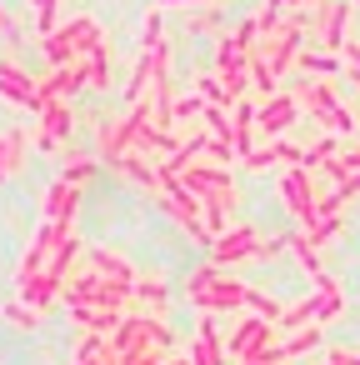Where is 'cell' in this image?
Masks as SVG:
<instances>
[{
    "mask_svg": "<svg viewBox=\"0 0 360 365\" xmlns=\"http://www.w3.org/2000/svg\"><path fill=\"white\" fill-rule=\"evenodd\" d=\"M230 150H235V160L255 150V96L230 106Z\"/></svg>",
    "mask_w": 360,
    "mask_h": 365,
    "instance_id": "ac0fdd59",
    "label": "cell"
},
{
    "mask_svg": "<svg viewBox=\"0 0 360 365\" xmlns=\"http://www.w3.org/2000/svg\"><path fill=\"white\" fill-rule=\"evenodd\" d=\"M185 360H190V365H225V345H220L215 315H200V325H195V335H190V345H185Z\"/></svg>",
    "mask_w": 360,
    "mask_h": 365,
    "instance_id": "2e32d148",
    "label": "cell"
},
{
    "mask_svg": "<svg viewBox=\"0 0 360 365\" xmlns=\"http://www.w3.org/2000/svg\"><path fill=\"white\" fill-rule=\"evenodd\" d=\"M255 245H260V230L255 225H230V230H220L215 235V245H210V265H240V260H255Z\"/></svg>",
    "mask_w": 360,
    "mask_h": 365,
    "instance_id": "7c38bea8",
    "label": "cell"
},
{
    "mask_svg": "<svg viewBox=\"0 0 360 365\" xmlns=\"http://www.w3.org/2000/svg\"><path fill=\"white\" fill-rule=\"evenodd\" d=\"M26 145H31L26 125H6V130H0V185L26 170Z\"/></svg>",
    "mask_w": 360,
    "mask_h": 365,
    "instance_id": "e0dca14e",
    "label": "cell"
},
{
    "mask_svg": "<svg viewBox=\"0 0 360 365\" xmlns=\"http://www.w3.org/2000/svg\"><path fill=\"white\" fill-rule=\"evenodd\" d=\"M190 31H200V36H205V31H215V11H205V16H195V21H190Z\"/></svg>",
    "mask_w": 360,
    "mask_h": 365,
    "instance_id": "836d02e7",
    "label": "cell"
},
{
    "mask_svg": "<svg viewBox=\"0 0 360 365\" xmlns=\"http://www.w3.org/2000/svg\"><path fill=\"white\" fill-rule=\"evenodd\" d=\"M240 310H245V315H260V320H280V310H285V305H280V300H275L270 290H255V285H250V290H245V305H240Z\"/></svg>",
    "mask_w": 360,
    "mask_h": 365,
    "instance_id": "d4e9b609",
    "label": "cell"
},
{
    "mask_svg": "<svg viewBox=\"0 0 360 365\" xmlns=\"http://www.w3.org/2000/svg\"><path fill=\"white\" fill-rule=\"evenodd\" d=\"M155 46H165V16H160V6H150L145 26H140V51H155Z\"/></svg>",
    "mask_w": 360,
    "mask_h": 365,
    "instance_id": "83f0119b",
    "label": "cell"
},
{
    "mask_svg": "<svg viewBox=\"0 0 360 365\" xmlns=\"http://www.w3.org/2000/svg\"><path fill=\"white\" fill-rule=\"evenodd\" d=\"M81 270H91V275H101V280H115V285H135V265H130V255H120V250H106V245H81V260H76Z\"/></svg>",
    "mask_w": 360,
    "mask_h": 365,
    "instance_id": "4fadbf2b",
    "label": "cell"
},
{
    "mask_svg": "<svg viewBox=\"0 0 360 365\" xmlns=\"http://www.w3.org/2000/svg\"><path fill=\"white\" fill-rule=\"evenodd\" d=\"M205 106H215V110H225V96H220V81H215V71L210 76H195V86H190Z\"/></svg>",
    "mask_w": 360,
    "mask_h": 365,
    "instance_id": "f1b7e54d",
    "label": "cell"
},
{
    "mask_svg": "<svg viewBox=\"0 0 360 365\" xmlns=\"http://www.w3.org/2000/svg\"><path fill=\"white\" fill-rule=\"evenodd\" d=\"M41 6H46V0H26V16H36Z\"/></svg>",
    "mask_w": 360,
    "mask_h": 365,
    "instance_id": "d590c367",
    "label": "cell"
},
{
    "mask_svg": "<svg viewBox=\"0 0 360 365\" xmlns=\"http://www.w3.org/2000/svg\"><path fill=\"white\" fill-rule=\"evenodd\" d=\"M0 320H6L11 330H41L46 325V310H36L26 300H6V305H0Z\"/></svg>",
    "mask_w": 360,
    "mask_h": 365,
    "instance_id": "7402d4cb",
    "label": "cell"
},
{
    "mask_svg": "<svg viewBox=\"0 0 360 365\" xmlns=\"http://www.w3.org/2000/svg\"><path fill=\"white\" fill-rule=\"evenodd\" d=\"M170 115H175V130H180V125H200V115H205V101H200L195 91H185V96H175Z\"/></svg>",
    "mask_w": 360,
    "mask_h": 365,
    "instance_id": "484cf974",
    "label": "cell"
},
{
    "mask_svg": "<svg viewBox=\"0 0 360 365\" xmlns=\"http://www.w3.org/2000/svg\"><path fill=\"white\" fill-rule=\"evenodd\" d=\"M305 26H310V16L305 11H290L275 31H265L260 41H255V51H250V61H245V81H250V96L255 101H265V96H275L280 86H285V76L295 71V61H300V41H305Z\"/></svg>",
    "mask_w": 360,
    "mask_h": 365,
    "instance_id": "6da1fadb",
    "label": "cell"
},
{
    "mask_svg": "<svg viewBox=\"0 0 360 365\" xmlns=\"http://www.w3.org/2000/svg\"><path fill=\"white\" fill-rule=\"evenodd\" d=\"M355 130H360V110H355Z\"/></svg>",
    "mask_w": 360,
    "mask_h": 365,
    "instance_id": "f35d334b",
    "label": "cell"
},
{
    "mask_svg": "<svg viewBox=\"0 0 360 365\" xmlns=\"http://www.w3.org/2000/svg\"><path fill=\"white\" fill-rule=\"evenodd\" d=\"M345 6H350V11H360V0H345Z\"/></svg>",
    "mask_w": 360,
    "mask_h": 365,
    "instance_id": "74e56055",
    "label": "cell"
},
{
    "mask_svg": "<svg viewBox=\"0 0 360 365\" xmlns=\"http://www.w3.org/2000/svg\"><path fill=\"white\" fill-rule=\"evenodd\" d=\"M76 91H86V61L71 66H46V76H36V101H71Z\"/></svg>",
    "mask_w": 360,
    "mask_h": 365,
    "instance_id": "8fae6325",
    "label": "cell"
},
{
    "mask_svg": "<svg viewBox=\"0 0 360 365\" xmlns=\"http://www.w3.org/2000/svg\"><path fill=\"white\" fill-rule=\"evenodd\" d=\"M245 280L230 275L225 265H200L190 280H185V300L200 310V315H240L245 305Z\"/></svg>",
    "mask_w": 360,
    "mask_h": 365,
    "instance_id": "7a4b0ae2",
    "label": "cell"
},
{
    "mask_svg": "<svg viewBox=\"0 0 360 365\" xmlns=\"http://www.w3.org/2000/svg\"><path fill=\"white\" fill-rule=\"evenodd\" d=\"M300 120V106H295V96L280 86L275 96H265V101H255V145L260 140H280V135H290V125Z\"/></svg>",
    "mask_w": 360,
    "mask_h": 365,
    "instance_id": "9c48e42d",
    "label": "cell"
},
{
    "mask_svg": "<svg viewBox=\"0 0 360 365\" xmlns=\"http://www.w3.org/2000/svg\"><path fill=\"white\" fill-rule=\"evenodd\" d=\"M71 125H76L71 101H46V106L36 110V125H26V130H31V145H36V150L61 155V145L71 140Z\"/></svg>",
    "mask_w": 360,
    "mask_h": 365,
    "instance_id": "ba28073f",
    "label": "cell"
},
{
    "mask_svg": "<svg viewBox=\"0 0 360 365\" xmlns=\"http://www.w3.org/2000/svg\"><path fill=\"white\" fill-rule=\"evenodd\" d=\"M106 170H115L120 180H130V185H135V190H145L150 200L160 195V170H155V160H150V155H140V150H125V155H120V160H110Z\"/></svg>",
    "mask_w": 360,
    "mask_h": 365,
    "instance_id": "9a60e30c",
    "label": "cell"
},
{
    "mask_svg": "<svg viewBox=\"0 0 360 365\" xmlns=\"http://www.w3.org/2000/svg\"><path fill=\"white\" fill-rule=\"evenodd\" d=\"M320 365H360V350H345V345H330L320 355Z\"/></svg>",
    "mask_w": 360,
    "mask_h": 365,
    "instance_id": "1f68e13d",
    "label": "cell"
},
{
    "mask_svg": "<svg viewBox=\"0 0 360 365\" xmlns=\"http://www.w3.org/2000/svg\"><path fill=\"white\" fill-rule=\"evenodd\" d=\"M340 315H345V285L335 280V285L325 290V300H320V310H315L310 325H330V320H340Z\"/></svg>",
    "mask_w": 360,
    "mask_h": 365,
    "instance_id": "4316f807",
    "label": "cell"
},
{
    "mask_svg": "<svg viewBox=\"0 0 360 365\" xmlns=\"http://www.w3.org/2000/svg\"><path fill=\"white\" fill-rule=\"evenodd\" d=\"M106 31H101V21L96 16H71V21H61L51 36H41V51H46V66H71V61H86V51L101 41Z\"/></svg>",
    "mask_w": 360,
    "mask_h": 365,
    "instance_id": "3957f363",
    "label": "cell"
},
{
    "mask_svg": "<svg viewBox=\"0 0 360 365\" xmlns=\"http://www.w3.org/2000/svg\"><path fill=\"white\" fill-rule=\"evenodd\" d=\"M340 235H345V215L310 220V225H300V230H295V240H300V245H310V250H320V245H330V240H340Z\"/></svg>",
    "mask_w": 360,
    "mask_h": 365,
    "instance_id": "44dd1931",
    "label": "cell"
},
{
    "mask_svg": "<svg viewBox=\"0 0 360 365\" xmlns=\"http://www.w3.org/2000/svg\"><path fill=\"white\" fill-rule=\"evenodd\" d=\"M115 81H110V41L101 36L91 51H86V91H96V96H106Z\"/></svg>",
    "mask_w": 360,
    "mask_h": 365,
    "instance_id": "ffe728a7",
    "label": "cell"
},
{
    "mask_svg": "<svg viewBox=\"0 0 360 365\" xmlns=\"http://www.w3.org/2000/svg\"><path fill=\"white\" fill-rule=\"evenodd\" d=\"M310 51H325V56H340V46L350 41V6L345 0H320L310 11Z\"/></svg>",
    "mask_w": 360,
    "mask_h": 365,
    "instance_id": "52a82bcc",
    "label": "cell"
},
{
    "mask_svg": "<svg viewBox=\"0 0 360 365\" xmlns=\"http://www.w3.org/2000/svg\"><path fill=\"white\" fill-rule=\"evenodd\" d=\"M76 210H81V185L51 180V185L41 190V220H51V225H76Z\"/></svg>",
    "mask_w": 360,
    "mask_h": 365,
    "instance_id": "5bb4252c",
    "label": "cell"
},
{
    "mask_svg": "<svg viewBox=\"0 0 360 365\" xmlns=\"http://www.w3.org/2000/svg\"><path fill=\"white\" fill-rule=\"evenodd\" d=\"M285 250H290V255H295V260H300V270H305V275H310V280H315V275H320V270H325V265H320V250H310V245H300V240H295V235H290V245H285Z\"/></svg>",
    "mask_w": 360,
    "mask_h": 365,
    "instance_id": "f546056e",
    "label": "cell"
},
{
    "mask_svg": "<svg viewBox=\"0 0 360 365\" xmlns=\"http://www.w3.org/2000/svg\"><path fill=\"white\" fill-rule=\"evenodd\" d=\"M110 345L130 360V355H170L175 350V335L165 320H150V315H120V325L110 330Z\"/></svg>",
    "mask_w": 360,
    "mask_h": 365,
    "instance_id": "277c9868",
    "label": "cell"
},
{
    "mask_svg": "<svg viewBox=\"0 0 360 365\" xmlns=\"http://www.w3.org/2000/svg\"><path fill=\"white\" fill-rule=\"evenodd\" d=\"M96 170H101V160H96V155H66V165H61V175H56V180H66V185H81V190H86V180H91Z\"/></svg>",
    "mask_w": 360,
    "mask_h": 365,
    "instance_id": "603a6c76",
    "label": "cell"
},
{
    "mask_svg": "<svg viewBox=\"0 0 360 365\" xmlns=\"http://www.w3.org/2000/svg\"><path fill=\"white\" fill-rule=\"evenodd\" d=\"M0 101L6 106H21V110H41V101H36V76L6 51L0 56Z\"/></svg>",
    "mask_w": 360,
    "mask_h": 365,
    "instance_id": "30bf717a",
    "label": "cell"
},
{
    "mask_svg": "<svg viewBox=\"0 0 360 365\" xmlns=\"http://www.w3.org/2000/svg\"><path fill=\"white\" fill-rule=\"evenodd\" d=\"M295 71H300V76H340V56H325V51H300Z\"/></svg>",
    "mask_w": 360,
    "mask_h": 365,
    "instance_id": "cb8c5ba5",
    "label": "cell"
},
{
    "mask_svg": "<svg viewBox=\"0 0 360 365\" xmlns=\"http://www.w3.org/2000/svg\"><path fill=\"white\" fill-rule=\"evenodd\" d=\"M61 11H66V0H46V6L31 16V21H36V31H41V36H51V31L61 26Z\"/></svg>",
    "mask_w": 360,
    "mask_h": 365,
    "instance_id": "4dcf8cb0",
    "label": "cell"
},
{
    "mask_svg": "<svg viewBox=\"0 0 360 365\" xmlns=\"http://www.w3.org/2000/svg\"><path fill=\"white\" fill-rule=\"evenodd\" d=\"M320 190H325V180H320L315 170H305V165L280 170V205H285V215L295 220V230L315 220V195H320Z\"/></svg>",
    "mask_w": 360,
    "mask_h": 365,
    "instance_id": "8992f818",
    "label": "cell"
},
{
    "mask_svg": "<svg viewBox=\"0 0 360 365\" xmlns=\"http://www.w3.org/2000/svg\"><path fill=\"white\" fill-rule=\"evenodd\" d=\"M0 41H6V46H16V41H21V26H16V16H11L6 6H0Z\"/></svg>",
    "mask_w": 360,
    "mask_h": 365,
    "instance_id": "d6a6232c",
    "label": "cell"
},
{
    "mask_svg": "<svg viewBox=\"0 0 360 365\" xmlns=\"http://www.w3.org/2000/svg\"><path fill=\"white\" fill-rule=\"evenodd\" d=\"M130 300H135V310H130V315L165 320V310H170V290H165L160 280H140V275H135V285H130Z\"/></svg>",
    "mask_w": 360,
    "mask_h": 365,
    "instance_id": "d6986e66",
    "label": "cell"
},
{
    "mask_svg": "<svg viewBox=\"0 0 360 365\" xmlns=\"http://www.w3.org/2000/svg\"><path fill=\"white\" fill-rule=\"evenodd\" d=\"M240 365H255V360H240Z\"/></svg>",
    "mask_w": 360,
    "mask_h": 365,
    "instance_id": "ab89813d",
    "label": "cell"
},
{
    "mask_svg": "<svg viewBox=\"0 0 360 365\" xmlns=\"http://www.w3.org/2000/svg\"><path fill=\"white\" fill-rule=\"evenodd\" d=\"M315 6H320V0H300V11H305V16H310V11H315Z\"/></svg>",
    "mask_w": 360,
    "mask_h": 365,
    "instance_id": "8d00e7d4",
    "label": "cell"
},
{
    "mask_svg": "<svg viewBox=\"0 0 360 365\" xmlns=\"http://www.w3.org/2000/svg\"><path fill=\"white\" fill-rule=\"evenodd\" d=\"M275 340H280V325H275V320H260V315H245V310H240V315L230 320V330H225L220 345H225V360L240 365V360H255L260 350H270Z\"/></svg>",
    "mask_w": 360,
    "mask_h": 365,
    "instance_id": "5b68a950",
    "label": "cell"
},
{
    "mask_svg": "<svg viewBox=\"0 0 360 365\" xmlns=\"http://www.w3.org/2000/svg\"><path fill=\"white\" fill-rule=\"evenodd\" d=\"M160 365H190V360H185V355H180V350H175V355H165V360H160Z\"/></svg>",
    "mask_w": 360,
    "mask_h": 365,
    "instance_id": "e575fe53",
    "label": "cell"
}]
</instances>
